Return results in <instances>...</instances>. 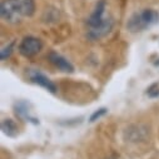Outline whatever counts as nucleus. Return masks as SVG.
<instances>
[{
    "instance_id": "1",
    "label": "nucleus",
    "mask_w": 159,
    "mask_h": 159,
    "mask_svg": "<svg viewBox=\"0 0 159 159\" xmlns=\"http://www.w3.org/2000/svg\"><path fill=\"white\" fill-rule=\"evenodd\" d=\"M34 13V0H3L0 5V15L4 21L10 24H16L24 18H30Z\"/></svg>"
},
{
    "instance_id": "2",
    "label": "nucleus",
    "mask_w": 159,
    "mask_h": 159,
    "mask_svg": "<svg viewBox=\"0 0 159 159\" xmlns=\"http://www.w3.org/2000/svg\"><path fill=\"white\" fill-rule=\"evenodd\" d=\"M105 7V0H99L94 11L87 20V25L89 28L87 36L90 40H98V39L105 36L113 28V19L110 16H104Z\"/></svg>"
},
{
    "instance_id": "3",
    "label": "nucleus",
    "mask_w": 159,
    "mask_h": 159,
    "mask_svg": "<svg viewBox=\"0 0 159 159\" xmlns=\"http://www.w3.org/2000/svg\"><path fill=\"white\" fill-rule=\"evenodd\" d=\"M159 20V14L153 10V9H143L138 13H134L128 23H127V29L130 33H138L143 31L147 28H150L152 25L157 24Z\"/></svg>"
},
{
    "instance_id": "4",
    "label": "nucleus",
    "mask_w": 159,
    "mask_h": 159,
    "mask_svg": "<svg viewBox=\"0 0 159 159\" xmlns=\"http://www.w3.org/2000/svg\"><path fill=\"white\" fill-rule=\"evenodd\" d=\"M43 49V43L35 36H25L19 44V53L25 58H33L40 53Z\"/></svg>"
},
{
    "instance_id": "5",
    "label": "nucleus",
    "mask_w": 159,
    "mask_h": 159,
    "mask_svg": "<svg viewBox=\"0 0 159 159\" xmlns=\"http://www.w3.org/2000/svg\"><path fill=\"white\" fill-rule=\"evenodd\" d=\"M29 78H30V80L38 85H40L43 88H45L47 90H49L50 93H55L57 92V87L55 84L50 80V79L48 76H45L43 73L40 71H38V70H33L29 73Z\"/></svg>"
},
{
    "instance_id": "6",
    "label": "nucleus",
    "mask_w": 159,
    "mask_h": 159,
    "mask_svg": "<svg viewBox=\"0 0 159 159\" xmlns=\"http://www.w3.org/2000/svg\"><path fill=\"white\" fill-rule=\"evenodd\" d=\"M48 58H49L50 63H52L54 66H57L59 70H61V71H64V73H73V71H74V66L71 65V63H70L68 59H65L64 57H61L60 54L52 52Z\"/></svg>"
},
{
    "instance_id": "7",
    "label": "nucleus",
    "mask_w": 159,
    "mask_h": 159,
    "mask_svg": "<svg viewBox=\"0 0 159 159\" xmlns=\"http://www.w3.org/2000/svg\"><path fill=\"white\" fill-rule=\"evenodd\" d=\"M2 130L8 137H15L18 134V125L13 119H4L2 122Z\"/></svg>"
},
{
    "instance_id": "8",
    "label": "nucleus",
    "mask_w": 159,
    "mask_h": 159,
    "mask_svg": "<svg viewBox=\"0 0 159 159\" xmlns=\"http://www.w3.org/2000/svg\"><path fill=\"white\" fill-rule=\"evenodd\" d=\"M14 45H15V42H11L10 44H8L7 47H4L0 50V59L3 61L7 60L8 58H10V55L13 54V50H14Z\"/></svg>"
},
{
    "instance_id": "9",
    "label": "nucleus",
    "mask_w": 159,
    "mask_h": 159,
    "mask_svg": "<svg viewBox=\"0 0 159 159\" xmlns=\"http://www.w3.org/2000/svg\"><path fill=\"white\" fill-rule=\"evenodd\" d=\"M107 108H100V109H98L97 111H94L93 114H92V116H90V122H95L97 119H99V118H102L103 115H105L107 114Z\"/></svg>"
},
{
    "instance_id": "10",
    "label": "nucleus",
    "mask_w": 159,
    "mask_h": 159,
    "mask_svg": "<svg viewBox=\"0 0 159 159\" xmlns=\"http://www.w3.org/2000/svg\"><path fill=\"white\" fill-rule=\"evenodd\" d=\"M147 94H148L149 97H152V98L158 97V95H159V87H158V84H153V85L148 89Z\"/></svg>"
}]
</instances>
